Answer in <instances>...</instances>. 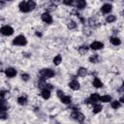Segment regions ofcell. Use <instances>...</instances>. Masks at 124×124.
<instances>
[{
  "instance_id": "484cf974",
  "label": "cell",
  "mask_w": 124,
  "mask_h": 124,
  "mask_svg": "<svg viewBox=\"0 0 124 124\" xmlns=\"http://www.w3.org/2000/svg\"><path fill=\"white\" fill-rule=\"evenodd\" d=\"M120 106H121V105H120V102H118V101H113V102L111 103V108H114V109L118 108Z\"/></svg>"
},
{
  "instance_id": "9a60e30c",
  "label": "cell",
  "mask_w": 124,
  "mask_h": 124,
  "mask_svg": "<svg viewBox=\"0 0 124 124\" xmlns=\"http://www.w3.org/2000/svg\"><path fill=\"white\" fill-rule=\"evenodd\" d=\"M86 7V2L83 0H78L77 2V8L78 9H84Z\"/></svg>"
},
{
  "instance_id": "cb8c5ba5",
  "label": "cell",
  "mask_w": 124,
  "mask_h": 124,
  "mask_svg": "<svg viewBox=\"0 0 124 124\" xmlns=\"http://www.w3.org/2000/svg\"><path fill=\"white\" fill-rule=\"evenodd\" d=\"M87 50H88V46H82L78 48V51L80 54H85V52H87Z\"/></svg>"
},
{
  "instance_id": "83f0119b",
  "label": "cell",
  "mask_w": 124,
  "mask_h": 124,
  "mask_svg": "<svg viewBox=\"0 0 124 124\" xmlns=\"http://www.w3.org/2000/svg\"><path fill=\"white\" fill-rule=\"evenodd\" d=\"M76 26H77V24H76L75 21H70L68 23V28L69 29H74V28H76Z\"/></svg>"
},
{
  "instance_id": "2e32d148",
  "label": "cell",
  "mask_w": 124,
  "mask_h": 124,
  "mask_svg": "<svg viewBox=\"0 0 124 124\" xmlns=\"http://www.w3.org/2000/svg\"><path fill=\"white\" fill-rule=\"evenodd\" d=\"M42 97L44 98V99H48L49 97H50V91L49 90H46V89H43V91H42Z\"/></svg>"
},
{
  "instance_id": "8fae6325",
  "label": "cell",
  "mask_w": 124,
  "mask_h": 124,
  "mask_svg": "<svg viewBox=\"0 0 124 124\" xmlns=\"http://www.w3.org/2000/svg\"><path fill=\"white\" fill-rule=\"evenodd\" d=\"M8 109V105L5 100H0V111H6Z\"/></svg>"
},
{
  "instance_id": "1f68e13d",
  "label": "cell",
  "mask_w": 124,
  "mask_h": 124,
  "mask_svg": "<svg viewBox=\"0 0 124 124\" xmlns=\"http://www.w3.org/2000/svg\"><path fill=\"white\" fill-rule=\"evenodd\" d=\"M63 3L66 4V5H72L73 4V1L72 0H65V1H63Z\"/></svg>"
},
{
  "instance_id": "603a6c76",
  "label": "cell",
  "mask_w": 124,
  "mask_h": 124,
  "mask_svg": "<svg viewBox=\"0 0 124 124\" xmlns=\"http://www.w3.org/2000/svg\"><path fill=\"white\" fill-rule=\"evenodd\" d=\"M115 19H116V17H115V16H113V15H109V16H108L106 17V20H107V22H108V23L113 22Z\"/></svg>"
},
{
  "instance_id": "e575fe53",
  "label": "cell",
  "mask_w": 124,
  "mask_h": 124,
  "mask_svg": "<svg viewBox=\"0 0 124 124\" xmlns=\"http://www.w3.org/2000/svg\"><path fill=\"white\" fill-rule=\"evenodd\" d=\"M118 102H121V103H124V98H123V97H121V98H120V100H119Z\"/></svg>"
},
{
  "instance_id": "f1b7e54d",
  "label": "cell",
  "mask_w": 124,
  "mask_h": 124,
  "mask_svg": "<svg viewBox=\"0 0 124 124\" xmlns=\"http://www.w3.org/2000/svg\"><path fill=\"white\" fill-rule=\"evenodd\" d=\"M8 117L6 111H0V119H6Z\"/></svg>"
},
{
  "instance_id": "d4e9b609",
  "label": "cell",
  "mask_w": 124,
  "mask_h": 124,
  "mask_svg": "<svg viewBox=\"0 0 124 124\" xmlns=\"http://www.w3.org/2000/svg\"><path fill=\"white\" fill-rule=\"evenodd\" d=\"M102 110V106L101 105H95L94 108H93V112L94 113H98Z\"/></svg>"
},
{
  "instance_id": "7a4b0ae2",
  "label": "cell",
  "mask_w": 124,
  "mask_h": 124,
  "mask_svg": "<svg viewBox=\"0 0 124 124\" xmlns=\"http://www.w3.org/2000/svg\"><path fill=\"white\" fill-rule=\"evenodd\" d=\"M40 75L43 77V78H49L54 76V73L51 69H42L40 71Z\"/></svg>"
},
{
  "instance_id": "f546056e",
  "label": "cell",
  "mask_w": 124,
  "mask_h": 124,
  "mask_svg": "<svg viewBox=\"0 0 124 124\" xmlns=\"http://www.w3.org/2000/svg\"><path fill=\"white\" fill-rule=\"evenodd\" d=\"M52 88H53V86H52L51 84H49V83H46V85H45V88H44V89H46V90H49V91H50Z\"/></svg>"
},
{
  "instance_id": "3957f363",
  "label": "cell",
  "mask_w": 124,
  "mask_h": 124,
  "mask_svg": "<svg viewBox=\"0 0 124 124\" xmlns=\"http://www.w3.org/2000/svg\"><path fill=\"white\" fill-rule=\"evenodd\" d=\"M0 32L1 34L5 35V36H11L13 33H14V29L9 26V25H6V26H3L1 29H0Z\"/></svg>"
},
{
  "instance_id": "52a82bcc",
  "label": "cell",
  "mask_w": 124,
  "mask_h": 124,
  "mask_svg": "<svg viewBox=\"0 0 124 124\" xmlns=\"http://www.w3.org/2000/svg\"><path fill=\"white\" fill-rule=\"evenodd\" d=\"M42 20L45 21L46 23H51L52 22V17L48 13H44L42 15Z\"/></svg>"
},
{
  "instance_id": "6da1fadb",
  "label": "cell",
  "mask_w": 124,
  "mask_h": 124,
  "mask_svg": "<svg viewBox=\"0 0 124 124\" xmlns=\"http://www.w3.org/2000/svg\"><path fill=\"white\" fill-rule=\"evenodd\" d=\"M13 44L16 45V46H25L27 44V40L24 36L22 35H19L17 37H16L13 41Z\"/></svg>"
},
{
  "instance_id": "5bb4252c",
  "label": "cell",
  "mask_w": 124,
  "mask_h": 124,
  "mask_svg": "<svg viewBox=\"0 0 124 124\" xmlns=\"http://www.w3.org/2000/svg\"><path fill=\"white\" fill-rule=\"evenodd\" d=\"M110 43H111L113 46H119V45L121 44V41H120V39L117 38V37H111V38H110Z\"/></svg>"
},
{
  "instance_id": "7402d4cb",
  "label": "cell",
  "mask_w": 124,
  "mask_h": 124,
  "mask_svg": "<svg viewBox=\"0 0 124 124\" xmlns=\"http://www.w3.org/2000/svg\"><path fill=\"white\" fill-rule=\"evenodd\" d=\"M61 60H62V58H61V55H56L54 58H53V63H54V65H59L60 64V62H61Z\"/></svg>"
},
{
  "instance_id": "30bf717a",
  "label": "cell",
  "mask_w": 124,
  "mask_h": 124,
  "mask_svg": "<svg viewBox=\"0 0 124 124\" xmlns=\"http://www.w3.org/2000/svg\"><path fill=\"white\" fill-rule=\"evenodd\" d=\"M69 86H70L73 90H78V89H79V83H78V81H77V80H72V81L69 83Z\"/></svg>"
},
{
  "instance_id": "9c48e42d",
  "label": "cell",
  "mask_w": 124,
  "mask_h": 124,
  "mask_svg": "<svg viewBox=\"0 0 124 124\" xmlns=\"http://www.w3.org/2000/svg\"><path fill=\"white\" fill-rule=\"evenodd\" d=\"M111 9H112V6H111L110 4H105V5H103V7L101 8V10H102V12H103L104 14H108V13L111 11Z\"/></svg>"
},
{
  "instance_id": "277c9868",
  "label": "cell",
  "mask_w": 124,
  "mask_h": 124,
  "mask_svg": "<svg viewBox=\"0 0 124 124\" xmlns=\"http://www.w3.org/2000/svg\"><path fill=\"white\" fill-rule=\"evenodd\" d=\"M71 116H72L74 119H76V120H78V121H79V122H81V121H83V120H84V115H83L81 112L78 111V110H77V111L72 112Z\"/></svg>"
},
{
  "instance_id": "d6a6232c",
  "label": "cell",
  "mask_w": 124,
  "mask_h": 124,
  "mask_svg": "<svg viewBox=\"0 0 124 124\" xmlns=\"http://www.w3.org/2000/svg\"><path fill=\"white\" fill-rule=\"evenodd\" d=\"M57 96L58 97H62V96H64V93H63V91H61V90H57Z\"/></svg>"
},
{
  "instance_id": "4fadbf2b",
  "label": "cell",
  "mask_w": 124,
  "mask_h": 124,
  "mask_svg": "<svg viewBox=\"0 0 124 124\" xmlns=\"http://www.w3.org/2000/svg\"><path fill=\"white\" fill-rule=\"evenodd\" d=\"M93 85L96 87V88H101L103 86V82L98 78H95L94 80H93Z\"/></svg>"
},
{
  "instance_id": "8992f818",
  "label": "cell",
  "mask_w": 124,
  "mask_h": 124,
  "mask_svg": "<svg viewBox=\"0 0 124 124\" xmlns=\"http://www.w3.org/2000/svg\"><path fill=\"white\" fill-rule=\"evenodd\" d=\"M18 7H19V10H20L21 12H23V13H27V12L30 11L29 8H28V4H27V2H25V1L20 2L19 5H18Z\"/></svg>"
},
{
  "instance_id": "4dcf8cb0",
  "label": "cell",
  "mask_w": 124,
  "mask_h": 124,
  "mask_svg": "<svg viewBox=\"0 0 124 124\" xmlns=\"http://www.w3.org/2000/svg\"><path fill=\"white\" fill-rule=\"evenodd\" d=\"M21 78H22L23 80H28V79H29V75H27V74H22V75H21Z\"/></svg>"
},
{
  "instance_id": "ba28073f",
  "label": "cell",
  "mask_w": 124,
  "mask_h": 124,
  "mask_svg": "<svg viewBox=\"0 0 124 124\" xmlns=\"http://www.w3.org/2000/svg\"><path fill=\"white\" fill-rule=\"evenodd\" d=\"M103 46H104V44L101 43V42H93V43L90 45V47H91L92 49H94V50L101 49V48H103Z\"/></svg>"
},
{
  "instance_id": "e0dca14e",
  "label": "cell",
  "mask_w": 124,
  "mask_h": 124,
  "mask_svg": "<svg viewBox=\"0 0 124 124\" xmlns=\"http://www.w3.org/2000/svg\"><path fill=\"white\" fill-rule=\"evenodd\" d=\"M86 74H87V70L85 68L81 67V68H79L78 70V76H79V77H84Z\"/></svg>"
},
{
  "instance_id": "ac0fdd59",
  "label": "cell",
  "mask_w": 124,
  "mask_h": 124,
  "mask_svg": "<svg viewBox=\"0 0 124 124\" xmlns=\"http://www.w3.org/2000/svg\"><path fill=\"white\" fill-rule=\"evenodd\" d=\"M60 100L63 104H70L71 103V97L70 96H62L60 98Z\"/></svg>"
},
{
  "instance_id": "ffe728a7",
  "label": "cell",
  "mask_w": 124,
  "mask_h": 124,
  "mask_svg": "<svg viewBox=\"0 0 124 124\" xmlns=\"http://www.w3.org/2000/svg\"><path fill=\"white\" fill-rule=\"evenodd\" d=\"M100 100H101L102 102H104V103H108V102L111 101V97L108 96V95H105V96L100 97Z\"/></svg>"
},
{
  "instance_id": "4316f807",
  "label": "cell",
  "mask_w": 124,
  "mask_h": 124,
  "mask_svg": "<svg viewBox=\"0 0 124 124\" xmlns=\"http://www.w3.org/2000/svg\"><path fill=\"white\" fill-rule=\"evenodd\" d=\"M27 4H28L29 10H33V9H35V7H36V3H35L34 1H29V2H27Z\"/></svg>"
},
{
  "instance_id": "7c38bea8",
  "label": "cell",
  "mask_w": 124,
  "mask_h": 124,
  "mask_svg": "<svg viewBox=\"0 0 124 124\" xmlns=\"http://www.w3.org/2000/svg\"><path fill=\"white\" fill-rule=\"evenodd\" d=\"M89 101H91V103H97V102L100 101V96H99L97 93H94V94H92V95L90 96Z\"/></svg>"
},
{
  "instance_id": "5b68a950",
  "label": "cell",
  "mask_w": 124,
  "mask_h": 124,
  "mask_svg": "<svg viewBox=\"0 0 124 124\" xmlns=\"http://www.w3.org/2000/svg\"><path fill=\"white\" fill-rule=\"evenodd\" d=\"M5 74H6V76L8 78H14L16 75V71L14 68H7L5 70Z\"/></svg>"
},
{
  "instance_id": "44dd1931",
  "label": "cell",
  "mask_w": 124,
  "mask_h": 124,
  "mask_svg": "<svg viewBox=\"0 0 124 124\" xmlns=\"http://www.w3.org/2000/svg\"><path fill=\"white\" fill-rule=\"evenodd\" d=\"M89 61L91 63H98L99 62V56L98 55H93V56H90L89 57Z\"/></svg>"
},
{
  "instance_id": "d6986e66",
  "label": "cell",
  "mask_w": 124,
  "mask_h": 124,
  "mask_svg": "<svg viewBox=\"0 0 124 124\" xmlns=\"http://www.w3.org/2000/svg\"><path fill=\"white\" fill-rule=\"evenodd\" d=\"M17 103H18L19 105H21V106L26 105V103H27V99H26L25 97L21 96V97H19V98L17 99Z\"/></svg>"
},
{
  "instance_id": "836d02e7",
  "label": "cell",
  "mask_w": 124,
  "mask_h": 124,
  "mask_svg": "<svg viewBox=\"0 0 124 124\" xmlns=\"http://www.w3.org/2000/svg\"><path fill=\"white\" fill-rule=\"evenodd\" d=\"M5 94H6V91H2V92L0 93V96H1V97H4Z\"/></svg>"
}]
</instances>
